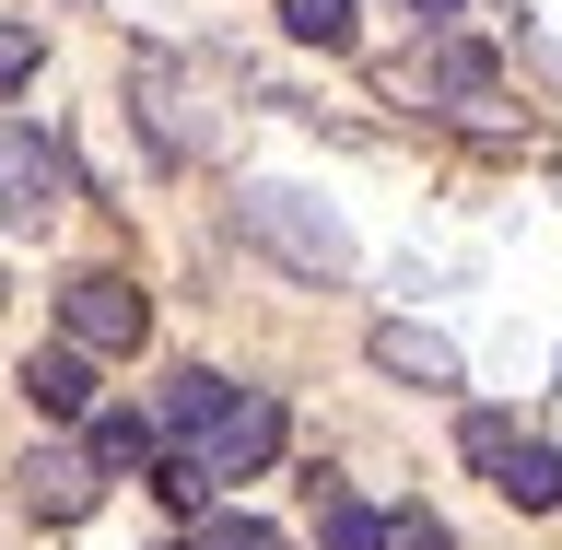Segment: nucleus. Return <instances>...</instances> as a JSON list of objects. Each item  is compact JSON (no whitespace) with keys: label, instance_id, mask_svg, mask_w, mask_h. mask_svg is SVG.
Returning a JSON list of instances; mask_svg holds the SVG:
<instances>
[{"label":"nucleus","instance_id":"5","mask_svg":"<svg viewBox=\"0 0 562 550\" xmlns=\"http://www.w3.org/2000/svg\"><path fill=\"white\" fill-rule=\"evenodd\" d=\"M59 328H70V351H140L153 305H140V281H117V270H82V281L59 293Z\"/></svg>","mask_w":562,"mask_h":550},{"label":"nucleus","instance_id":"3","mask_svg":"<svg viewBox=\"0 0 562 550\" xmlns=\"http://www.w3.org/2000/svg\"><path fill=\"white\" fill-rule=\"evenodd\" d=\"M270 457H281V399H270V386H235V399L188 434V469H200L211 492H223V481H258Z\"/></svg>","mask_w":562,"mask_h":550},{"label":"nucleus","instance_id":"13","mask_svg":"<svg viewBox=\"0 0 562 550\" xmlns=\"http://www.w3.org/2000/svg\"><path fill=\"white\" fill-rule=\"evenodd\" d=\"M504 70H492V47H469V35H434V94H457V105H481Z\"/></svg>","mask_w":562,"mask_h":550},{"label":"nucleus","instance_id":"10","mask_svg":"<svg viewBox=\"0 0 562 550\" xmlns=\"http://www.w3.org/2000/svg\"><path fill=\"white\" fill-rule=\"evenodd\" d=\"M82 457H94L105 481H117V469H153V457H165V434H153L140 411H105V422H94V446H82Z\"/></svg>","mask_w":562,"mask_h":550},{"label":"nucleus","instance_id":"17","mask_svg":"<svg viewBox=\"0 0 562 550\" xmlns=\"http://www.w3.org/2000/svg\"><path fill=\"white\" fill-rule=\"evenodd\" d=\"M398 12H411L422 35H457V12H469V0H398Z\"/></svg>","mask_w":562,"mask_h":550},{"label":"nucleus","instance_id":"7","mask_svg":"<svg viewBox=\"0 0 562 550\" xmlns=\"http://www.w3.org/2000/svg\"><path fill=\"white\" fill-rule=\"evenodd\" d=\"M481 481L504 492V504H516V516H551V504H562V457H551V446H527L516 422H504V446L481 457Z\"/></svg>","mask_w":562,"mask_h":550},{"label":"nucleus","instance_id":"2","mask_svg":"<svg viewBox=\"0 0 562 550\" xmlns=\"http://www.w3.org/2000/svg\"><path fill=\"white\" fill-rule=\"evenodd\" d=\"M59 211H70V153H59V130L0 117V223H12V235H47Z\"/></svg>","mask_w":562,"mask_h":550},{"label":"nucleus","instance_id":"11","mask_svg":"<svg viewBox=\"0 0 562 550\" xmlns=\"http://www.w3.org/2000/svg\"><path fill=\"white\" fill-rule=\"evenodd\" d=\"M316 539H328V550H386V516L363 504V492H328V481H316Z\"/></svg>","mask_w":562,"mask_h":550},{"label":"nucleus","instance_id":"9","mask_svg":"<svg viewBox=\"0 0 562 550\" xmlns=\"http://www.w3.org/2000/svg\"><path fill=\"white\" fill-rule=\"evenodd\" d=\"M223 399H235V386L211 375V363H176V375H165V411H153V434H200Z\"/></svg>","mask_w":562,"mask_h":550},{"label":"nucleus","instance_id":"4","mask_svg":"<svg viewBox=\"0 0 562 550\" xmlns=\"http://www.w3.org/2000/svg\"><path fill=\"white\" fill-rule=\"evenodd\" d=\"M12 492H24V516H47V527H82L105 504V469L82 446H70V434H35L24 446V469H12Z\"/></svg>","mask_w":562,"mask_h":550},{"label":"nucleus","instance_id":"15","mask_svg":"<svg viewBox=\"0 0 562 550\" xmlns=\"http://www.w3.org/2000/svg\"><path fill=\"white\" fill-rule=\"evenodd\" d=\"M200 550H281V527H270V516H211Z\"/></svg>","mask_w":562,"mask_h":550},{"label":"nucleus","instance_id":"6","mask_svg":"<svg viewBox=\"0 0 562 550\" xmlns=\"http://www.w3.org/2000/svg\"><path fill=\"white\" fill-rule=\"evenodd\" d=\"M375 375H398V386H457L469 375V363H457V340L446 328H422V316H375Z\"/></svg>","mask_w":562,"mask_h":550},{"label":"nucleus","instance_id":"1","mask_svg":"<svg viewBox=\"0 0 562 550\" xmlns=\"http://www.w3.org/2000/svg\"><path fill=\"white\" fill-rule=\"evenodd\" d=\"M235 235L258 246V258H281L293 281H351V223L328 200H305V188H235Z\"/></svg>","mask_w":562,"mask_h":550},{"label":"nucleus","instance_id":"14","mask_svg":"<svg viewBox=\"0 0 562 550\" xmlns=\"http://www.w3.org/2000/svg\"><path fill=\"white\" fill-rule=\"evenodd\" d=\"M35 59H47V35H35L24 12H0V94H24V82H35Z\"/></svg>","mask_w":562,"mask_h":550},{"label":"nucleus","instance_id":"16","mask_svg":"<svg viewBox=\"0 0 562 550\" xmlns=\"http://www.w3.org/2000/svg\"><path fill=\"white\" fill-rule=\"evenodd\" d=\"M386 550H457L446 516H386Z\"/></svg>","mask_w":562,"mask_h":550},{"label":"nucleus","instance_id":"12","mask_svg":"<svg viewBox=\"0 0 562 550\" xmlns=\"http://www.w3.org/2000/svg\"><path fill=\"white\" fill-rule=\"evenodd\" d=\"M281 35H293V47H328V59H340L351 35H363V12H351V0H281Z\"/></svg>","mask_w":562,"mask_h":550},{"label":"nucleus","instance_id":"8","mask_svg":"<svg viewBox=\"0 0 562 550\" xmlns=\"http://www.w3.org/2000/svg\"><path fill=\"white\" fill-rule=\"evenodd\" d=\"M24 399H35V411H47V422H82V411H94V351H35V363H24Z\"/></svg>","mask_w":562,"mask_h":550}]
</instances>
